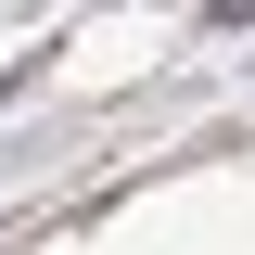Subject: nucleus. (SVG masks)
Here are the masks:
<instances>
[{
    "mask_svg": "<svg viewBox=\"0 0 255 255\" xmlns=\"http://www.w3.org/2000/svg\"><path fill=\"white\" fill-rule=\"evenodd\" d=\"M217 13H255V0H217Z\"/></svg>",
    "mask_w": 255,
    "mask_h": 255,
    "instance_id": "obj_1",
    "label": "nucleus"
}]
</instances>
